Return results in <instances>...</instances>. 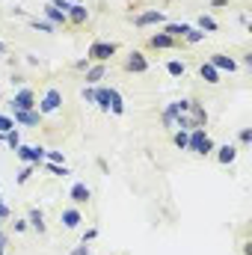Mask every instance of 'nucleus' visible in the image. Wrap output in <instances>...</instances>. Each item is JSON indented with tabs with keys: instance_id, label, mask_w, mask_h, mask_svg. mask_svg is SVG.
Returning a JSON list of instances; mask_svg holds the SVG:
<instances>
[{
	"instance_id": "a19ab883",
	"label": "nucleus",
	"mask_w": 252,
	"mask_h": 255,
	"mask_svg": "<svg viewBox=\"0 0 252 255\" xmlns=\"http://www.w3.org/2000/svg\"><path fill=\"white\" fill-rule=\"evenodd\" d=\"M12 15H18V18H27V9H24V6H18V3H15V6H12Z\"/></svg>"
},
{
	"instance_id": "dca6fc26",
	"label": "nucleus",
	"mask_w": 252,
	"mask_h": 255,
	"mask_svg": "<svg viewBox=\"0 0 252 255\" xmlns=\"http://www.w3.org/2000/svg\"><path fill=\"white\" fill-rule=\"evenodd\" d=\"M60 223H63V229H77V226L83 223V214H80V208H77V205L63 208V214H60Z\"/></svg>"
},
{
	"instance_id": "b1692460",
	"label": "nucleus",
	"mask_w": 252,
	"mask_h": 255,
	"mask_svg": "<svg viewBox=\"0 0 252 255\" xmlns=\"http://www.w3.org/2000/svg\"><path fill=\"white\" fill-rule=\"evenodd\" d=\"M166 74H169V77H184V74H187V63H184V60H169V63H166Z\"/></svg>"
},
{
	"instance_id": "c756f323",
	"label": "nucleus",
	"mask_w": 252,
	"mask_h": 255,
	"mask_svg": "<svg viewBox=\"0 0 252 255\" xmlns=\"http://www.w3.org/2000/svg\"><path fill=\"white\" fill-rule=\"evenodd\" d=\"M172 145L187 151V130H172Z\"/></svg>"
},
{
	"instance_id": "7ed1b4c3",
	"label": "nucleus",
	"mask_w": 252,
	"mask_h": 255,
	"mask_svg": "<svg viewBox=\"0 0 252 255\" xmlns=\"http://www.w3.org/2000/svg\"><path fill=\"white\" fill-rule=\"evenodd\" d=\"M60 107H63V92L57 89V86H51V89H45V95L36 101V110L42 113V116H51V113H60Z\"/></svg>"
},
{
	"instance_id": "79ce46f5",
	"label": "nucleus",
	"mask_w": 252,
	"mask_h": 255,
	"mask_svg": "<svg viewBox=\"0 0 252 255\" xmlns=\"http://www.w3.org/2000/svg\"><path fill=\"white\" fill-rule=\"evenodd\" d=\"M9 83H12V86H18V89H21V86H24V77H21V74H12V77H9Z\"/></svg>"
},
{
	"instance_id": "4c0bfd02",
	"label": "nucleus",
	"mask_w": 252,
	"mask_h": 255,
	"mask_svg": "<svg viewBox=\"0 0 252 255\" xmlns=\"http://www.w3.org/2000/svg\"><path fill=\"white\" fill-rule=\"evenodd\" d=\"M12 229H15V235H21V232H27L30 226H27V220H15V223H12Z\"/></svg>"
},
{
	"instance_id": "f3484780",
	"label": "nucleus",
	"mask_w": 252,
	"mask_h": 255,
	"mask_svg": "<svg viewBox=\"0 0 252 255\" xmlns=\"http://www.w3.org/2000/svg\"><path fill=\"white\" fill-rule=\"evenodd\" d=\"M89 21V9L83 6V3H71V9H68V24L71 27H83Z\"/></svg>"
},
{
	"instance_id": "58836bf2",
	"label": "nucleus",
	"mask_w": 252,
	"mask_h": 255,
	"mask_svg": "<svg viewBox=\"0 0 252 255\" xmlns=\"http://www.w3.org/2000/svg\"><path fill=\"white\" fill-rule=\"evenodd\" d=\"M238 65H244V68H252V51L241 54V63H238Z\"/></svg>"
},
{
	"instance_id": "f704fd0d",
	"label": "nucleus",
	"mask_w": 252,
	"mask_h": 255,
	"mask_svg": "<svg viewBox=\"0 0 252 255\" xmlns=\"http://www.w3.org/2000/svg\"><path fill=\"white\" fill-rule=\"evenodd\" d=\"M12 128H15L12 116H3V113H0V133H6V130H12Z\"/></svg>"
},
{
	"instance_id": "09e8293b",
	"label": "nucleus",
	"mask_w": 252,
	"mask_h": 255,
	"mask_svg": "<svg viewBox=\"0 0 252 255\" xmlns=\"http://www.w3.org/2000/svg\"><path fill=\"white\" fill-rule=\"evenodd\" d=\"M0 229H3V220H0Z\"/></svg>"
},
{
	"instance_id": "a18cd8bd",
	"label": "nucleus",
	"mask_w": 252,
	"mask_h": 255,
	"mask_svg": "<svg viewBox=\"0 0 252 255\" xmlns=\"http://www.w3.org/2000/svg\"><path fill=\"white\" fill-rule=\"evenodd\" d=\"M6 244H9V235H6V232L0 229V247H6Z\"/></svg>"
},
{
	"instance_id": "423d86ee",
	"label": "nucleus",
	"mask_w": 252,
	"mask_h": 255,
	"mask_svg": "<svg viewBox=\"0 0 252 255\" xmlns=\"http://www.w3.org/2000/svg\"><path fill=\"white\" fill-rule=\"evenodd\" d=\"M15 154H18V160L21 163H33V166H42L45 163V148L42 145H18L15 148Z\"/></svg>"
},
{
	"instance_id": "0eeeda50",
	"label": "nucleus",
	"mask_w": 252,
	"mask_h": 255,
	"mask_svg": "<svg viewBox=\"0 0 252 255\" xmlns=\"http://www.w3.org/2000/svg\"><path fill=\"white\" fill-rule=\"evenodd\" d=\"M12 113V122L21 128H39L42 125V113L39 110H9Z\"/></svg>"
},
{
	"instance_id": "de8ad7c7",
	"label": "nucleus",
	"mask_w": 252,
	"mask_h": 255,
	"mask_svg": "<svg viewBox=\"0 0 252 255\" xmlns=\"http://www.w3.org/2000/svg\"><path fill=\"white\" fill-rule=\"evenodd\" d=\"M0 205H6V202H3V196H0Z\"/></svg>"
},
{
	"instance_id": "2f4dec72",
	"label": "nucleus",
	"mask_w": 252,
	"mask_h": 255,
	"mask_svg": "<svg viewBox=\"0 0 252 255\" xmlns=\"http://www.w3.org/2000/svg\"><path fill=\"white\" fill-rule=\"evenodd\" d=\"M238 142H241V145H250V142H252V128H241Z\"/></svg>"
},
{
	"instance_id": "2eb2a0df",
	"label": "nucleus",
	"mask_w": 252,
	"mask_h": 255,
	"mask_svg": "<svg viewBox=\"0 0 252 255\" xmlns=\"http://www.w3.org/2000/svg\"><path fill=\"white\" fill-rule=\"evenodd\" d=\"M27 226H30L33 232L45 235V232H48V223H45V211H42V208H30V211H27Z\"/></svg>"
},
{
	"instance_id": "49530a36",
	"label": "nucleus",
	"mask_w": 252,
	"mask_h": 255,
	"mask_svg": "<svg viewBox=\"0 0 252 255\" xmlns=\"http://www.w3.org/2000/svg\"><path fill=\"white\" fill-rule=\"evenodd\" d=\"M211 6H229V0H211Z\"/></svg>"
},
{
	"instance_id": "ea45409f",
	"label": "nucleus",
	"mask_w": 252,
	"mask_h": 255,
	"mask_svg": "<svg viewBox=\"0 0 252 255\" xmlns=\"http://www.w3.org/2000/svg\"><path fill=\"white\" fill-rule=\"evenodd\" d=\"M74 68H77V71H86V68H89V60H86V57H83V60H74Z\"/></svg>"
},
{
	"instance_id": "bb28decb",
	"label": "nucleus",
	"mask_w": 252,
	"mask_h": 255,
	"mask_svg": "<svg viewBox=\"0 0 252 255\" xmlns=\"http://www.w3.org/2000/svg\"><path fill=\"white\" fill-rule=\"evenodd\" d=\"M42 166H45V169H48L51 175H57V178H68V175H71V169H68L65 163H48V160H45Z\"/></svg>"
},
{
	"instance_id": "c03bdc74",
	"label": "nucleus",
	"mask_w": 252,
	"mask_h": 255,
	"mask_svg": "<svg viewBox=\"0 0 252 255\" xmlns=\"http://www.w3.org/2000/svg\"><path fill=\"white\" fill-rule=\"evenodd\" d=\"M238 21H241L244 27H250V15H247V12H241V15H238Z\"/></svg>"
},
{
	"instance_id": "9b49d317",
	"label": "nucleus",
	"mask_w": 252,
	"mask_h": 255,
	"mask_svg": "<svg viewBox=\"0 0 252 255\" xmlns=\"http://www.w3.org/2000/svg\"><path fill=\"white\" fill-rule=\"evenodd\" d=\"M148 48H151V51H169V48H181V42L169 39V36L160 30V33H151V36H148Z\"/></svg>"
},
{
	"instance_id": "1a4fd4ad",
	"label": "nucleus",
	"mask_w": 252,
	"mask_h": 255,
	"mask_svg": "<svg viewBox=\"0 0 252 255\" xmlns=\"http://www.w3.org/2000/svg\"><path fill=\"white\" fill-rule=\"evenodd\" d=\"M68 199L80 208V205H89V199H92V190H89V184L86 181H74L71 184V190H68Z\"/></svg>"
},
{
	"instance_id": "c85d7f7f",
	"label": "nucleus",
	"mask_w": 252,
	"mask_h": 255,
	"mask_svg": "<svg viewBox=\"0 0 252 255\" xmlns=\"http://www.w3.org/2000/svg\"><path fill=\"white\" fill-rule=\"evenodd\" d=\"M6 145H9L12 151H15V148L21 145V128H18V125L12 128V130H6Z\"/></svg>"
},
{
	"instance_id": "5701e85b",
	"label": "nucleus",
	"mask_w": 252,
	"mask_h": 255,
	"mask_svg": "<svg viewBox=\"0 0 252 255\" xmlns=\"http://www.w3.org/2000/svg\"><path fill=\"white\" fill-rule=\"evenodd\" d=\"M196 27H199L202 33H217V30H220V24H217V18H214V15H208V12H202V15H199V21H196Z\"/></svg>"
},
{
	"instance_id": "f257e3e1",
	"label": "nucleus",
	"mask_w": 252,
	"mask_h": 255,
	"mask_svg": "<svg viewBox=\"0 0 252 255\" xmlns=\"http://www.w3.org/2000/svg\"><path fill=\"white\" fill-rule=\"evenodd\" d=\"M214 148H217V142L208 136L205 128H193V130H187V151H193L196 157H208V154H214Z\"/></svg>"
},
{
	"instance_id": "6e6552de",
	"label": "nucleus",
	"mask_w": 252,
	"mask_h": 255,
	"mask_svg": "<svg viewBox=\"0 0 252 255\" xmlns=\"http://www.w3.org/2000/svg\"><path fill=\"white\" fill-rule=\"evenodd\" d=\"M151 24H166V15L160 12V9H145V12H139V15H133V27H151Z\"/></svg>"
},
{
	"instance_id": "39448f33",
	"label": "nucleus",
	"mask_w": 252,
	"mask_h": 255,
	"mask_svg": "<svg viewBox=\"0 0 252 255\" xmlns=\"http://www.w3.org/2000/svg\"><path fill=\"white\" fill-rule=\"evenodd\" d=\"M36 101H39L36 92H33L30 86H21V89H15L9 110H36Z\"/></svg>"
},
{
	"instance_id": "cd10ccee",
	"label": "nucleus",
	"mask_w": 252,
	"mask_h": 255,
	"mask_svg": "<svg viewBox=\"0 0 252 255\" xmlns=\"http://www.w3.org/2000/svg\"><path fill=\"white\" fill-rule=\"evenodd\" d=\"M36 169H39V166H33V163H24V166H21V172L15 175V184H27V181L33 178V172H36Z\"/></svg>"
},
{
	"instance_id": "473e14b6",
	"label": "nucleus",
	"mask_w": 252,
	"mask_h": 255,
	"mask_svg": "<svg viewBox=\"0 0 252 255\" xmlns=\"http://www.w3.org/2000/svg\"><path fill=\"white\" fill-rule=\"evenodd\" d=\"M95 238H98V229H95V226H89V229L83 232V238H80V244H92Z\"/></svg>"
},
{
	"instance_id": "a211bd4d",
	"label": "nucleus",
	"mask_w": 252,
	"mask_h": 255,
	"mask_svg": "<svg viewBox=\"0 0 252 255\" xmlns=\"http://www.w3.org/2000/svg\"><path fill=\"white\" fill-rule=\"evenodd\" d=\"M42 15H45V21H51L54 27H68V15H65V12H60V9H54L51 3H45Z\"/></svg>"
},
{
	"instance_id": "72a5a7b5",
	"label": "nucleus",
	"mask_w": 252,
	"mask_h": 255,
	"mask_svg": "<svg viewBox=\"0 0 252 255\" xmlns=\"http://www.w3.org/2000/svg\"><path fill=\"white\" fill-rule=\"evenodd\" d=\"M48 3H51L54 9H60V12H65V15H68V9H71V0H48Z\"/></svg>"
},
{
	"instance_id": "6ab92c4d",
	"label": "nucleus",
	"mask_w": 252,
	"mask_h": 255,
	"mask_svg": "<svg viewBox=\"0 0 252 255\" xmlns=\"http://www.w3.org/2000/svg\"><path fill=\"white\" fill-rule=\"evenodd\" d=\"M190 27H193V24H181V21H166V24H163V33H166L169 39L181 42V39H184V33H187Z\"/></svg>"
},
{
	"instance_id": "412c9836",
	"label": "nucleus",
	"mask_w": 252,
	"mask_h": 255,
	"mask_svg": "<svg viewBox=\"0 0 252 255\" xmlns=\"http://www.w3.org/2000/svg\"><path fill=\"white\" fill-rule=\"evenodd\" d=\"M110 113L113 116H125V98L116 86H110Z\"/></svg>"
},
{
	"instance_id": "c9c22d12",
	"label": "nucleus",
	"mask_w": 252,
	"mask_h": 255,
	"mask_svg": "<svg viewBox=\"0 0 252 255\" xmlns=\"http://www.w3.org/2000/svg\"><path fill=\"white\" fill-rule=\"evenodd\" d=\"M68 255H92V250H89L86 244H77V247H71V250H68Z\"/></svg>"
},
{
	"instance_id": "ddd939ff",
	"label": "nucleus",
	"mask_w": 252,
	"mask_h": 255,
	"mask_svg": "<svg viewBox=\"0 0 252 255\" xmlns=\"http://www.w3.org/2000/svg\"><path fill=\"white\" fill-rule=\"evenodd\" d=\"M187 119H190V125L193 128H208V110H205L199 101H190Z\"/></svg>"
},
{
	"instance_id": "20e7f679",
	"label": "nucleus",
	"mask_w": 252,
	"mask_h": 255,
	"mask_svg": "<svg viewBox=\"0 0 252 255\" xmlns=\"http://www.w3.org/2000/svg\"><path fill=\"white\" fill-rule=\"evenodd\" d=\"M122 68H125L127 74H145L148 68H151V63H148V57L142 54V51H127V57L122 60Z\"/></svg>"
},
{
	"instance_id": "37998d69",
	"label": "nucleus",
	"mask_w": 252,
	"mask_h": 255,
	"mask_svg": "<svg viewBox=\"0 0 252 255\" xmlns=\"http://www.w3.org/2000/svg\"><path fill=\"white\" fill-rule=\"evenodd\" d=\"M27 65H33V68H39V57H33V54H27Z\"/></svg>"
},
{
	"instance_id": "7c9ffc66",
	"label": "nucleus",
	"mask_w": 252,
	"mask_h": 255,
	"mask_svg": "<svg viewBox=\"0 0 252 255\" xmlns=\"http://www.w3.org/2000/svg\"><path fill=\"white\" fill-rule=\"evenodd\" d=\"M45 160H48V163H65V154L63 151H51V148H45Z\"/></svg>"
},
{
	"instance_id": "aec40b11",
	"label": "nucleus",
	"mask_w": 252,
	"mask_h": 255,
	"mask_svg": "<svg viewBox=\"0 0 252 255\" xmlns=\"http://www.w3.org/2000/svg\"><path fill=\"white\" fill-rule=\"evenodd\" d=\"M101 113H110V86H95V101H92Z\"/></svg>"
},
{
	"instance_id": "9d476101",
	"label": "nucleus",
	"mask_w": 252,
	"mask_h": 255,
	"mask_svg": "<svg viewBox=\"0 0 252 255\" xmlns=\"http://www.w3.org/2000/svg\"><path fill=\"white\" fill-rule=\"evenodd\" d=\"M208 63L214 65L220 74H223V71H229V74H232V71H238V68H241L238 60H235V57H229V54H211V57H208Z\"/></svg>"
},
{
	"instance_id": "a878e982",
	"label": "nucleus",
	"mask_w": 252,
	"mask_h": 255,
	"mask_svg": "<svg viewBox=\"0 0 252 255\" xmlns=\"http://www.w3.org/2000/svg\"><path fill=\"white\" fill-rule=\"evenodd\" d=\"M27 24H30L33 30H39V33H57V27H54L51 21H45V18H27Z\"/></svg>"
},
{
	"instance_id": "f03ea898",
	"label": "nucleus",
	"mask_w": 252,
	"mask_h": 255,
	"mask_svg": "<svg viewBox=\"0 0 252 255\" xmlns=\"http://www.w3.org/2000/svg\"><path fill=\"white\" fill-rule=\"evenodd\" d=\"M119 54V45L116 42H92L89 48H86V60L89 63H107V60H113Z\"/></svg>"
},
{
	"instance_id": "f8f14e48",
	"label": "nucleus",
	"mask_w": 252,
	"mask_h": 255,
	"mask_svg": "<svg viewBox=\"0 0 252 255\" xmlns=\"http://www.w3.org/2000/svg\"><path fill=\"white\" fill-rule=\"evenodd\" d=\"M104 77H107V63H89V68L83 71V80H86V86H98Z\"/></svg>"
},
{
	"instance_id": "4468645a",
	"label": "nucleus",
	"mask_w": 252,
	"mask_h": 255,
	"mask_svg": "<svg viewBox=\"0 0 252 255\" xmlns=\"http://www.w3.org/2000/svg\"><path fill=\"white\" fill-rule=\"evenodd\" d=\"M214 151H217V163H220V166H232V163L238 160V145H232V142L217 145Z\"/></svg>"
},
{
	"instance_id": "393cba45",
	"label": "nucleus",
	"mask_w": 252,
	"mask_h": 255,
	"mask_svg": "<svg viewBox=\"0 0 252 255\" xmlns=\"http://www.w3.org/2000/svg\"><path fill=\"white\" fill-rule=\"evenodd\" d=\"M205 36L208 33H202L199 27H190L187 33H184V39H181V45H199V42H205Z\"/></svg>"
},
{
	"instance_id": "e433bc0d",
	"label": "nucleus",
	"mask_w": 252,
	"mask_h": 255,
	"mask_svg": "<svg viewBox=\"0 0 252 255\" xmlns=\"http://www.w3.org/2000/svg\"><path fill=\"white\" fill-rule=\"evenodd\" d=\"M80 95H83V101H86V104H92V101H95V86H83V92H80Z\"/></svg>"
},
{
	"instance_id": "4be33fe9",
	"label": "nucleus",
	"mask_w": 252,
	"mask_h": 255,
	"mask_svg": "<svg viewBox=\"0 0 252 255\" xmlns=\"http://www.w3.org/2000/svg\"><path fill=\"white\" fill-rule=\"evenodd\" d=\"M199 77H202L208 86H217V83H220V71H217L211 63H202V65H199Z\"/></svg>"
}]
</instances>
